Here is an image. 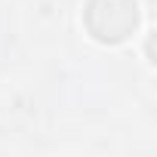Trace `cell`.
Masks as SVG:
<instances>
[{
	"label": "cell",
	"instance_id": "1",
	"mask_svg": "<svg viewBox=\"0 0 157 157\" xmlns=\"http://www.w3.org/2000/svg\"><path fill=\"white\" fill-rule=\"evenodd\" d=\"M105 6L111 13H105L96 0L86 3V25H90L93 37L102 40V43L126 40L139 25V3L136 0H105Z\"/></svg>",
	"mask_w": 157,
	"mask_h": 157
}]
</instances>
